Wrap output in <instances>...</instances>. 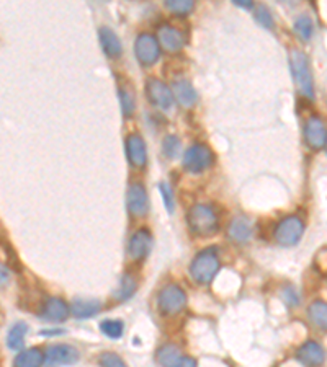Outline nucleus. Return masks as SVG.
<instances>
[{
  "instance_id": "nucleus-36",
  "label": "nucleus",
  "mask_w": 327,
  "mask_h": 367,
  "mask_svg": "<svg viewBox=\"0 0 327 367\" xmlns=\"http://www.w3.org/2000/svg\"><path fill=\"white\" fill-rule=\"evenodd\" d=\"M8 279H10V273H8V268L3 263H0V288L8 284Z\"/></svg>"
},
{
  "instance_id": "nucleus-23",
  "label": "nucleus",
  "mask_w": 327,
  "mask_h": 367,
  "mask_svg": "<svg viewBox=\"0 0 327 367\" xmlns=\"http://www.w3.org/2000/svg\"><path fill=\"white\" fill-rule=\"evenodd\" d=\"M308 315H310V320L315 323L317 328L324 330L327 332V303L322 301L312 302L308 309Z\"/></svg>"
},
{
  "instance_id": "nucleus-2",
  "label": "nucleus",
  "mask_w": 327,
  "mask_h": 367,
  "mask_svg": "<svg viewBox=\"0 0 327 367\" xmlns=\"http://www.w3.org/2000/svg\"><path fill=\"white\" fill-rule=\"evenodd\" d=\"M218 271H220V256H218L216 248H206V250L200 252L190 266V273L200 284L211 283Z\"/></svg>"
},
{
  "instance_id": "nucleus-9",
  "label": "nucleus",
  "mask_w": 327,
  "mask_h": 367,
  "mask_svg": "<svg viewBox=\"0 0 327 367\" xmlns=\"http://www.w3.org/2000/svg\"><path fill=\"white\" fill-rule=\"evenodd\" d=\"M146 93L152 105L161 108V110H170L172 103H174V95H172L170 88L166 84H162L161 80L149 79L146 84Z\"/></svg>"
},
{
  "instance_id": "nucleus-21",
  "label": "nucleus",
  "mask_w": 327,
  "mask_h": 367,
  "mask_svg": "<svg viewBox=\"0 0 327 367\" xmlns=\"http://www.w3.org/2000/svg\"><path fill=\"white\" fill-rule=\"evenodd\" d=\"M44 364V355L38 348L21 351L13 361V367H41Z\"/></svg>"
},
{
  "instance_id": "nucleus-13",
  "label": "nucleus",
  "mask_w": 327,
  "mask_h": 367,
  "mask_svg": "<svg viewBox=\"0 0 327 367\" xmlns=\"http://www.w3.org/2000/svg\"><path fill=\"white\" fill-rule=\"evenodd\" d=\"M304 138H306L308 146H310L311 149H315V151L326 146L327 129L321 117H317V116L310 117V121H308V124H306V129H304Z\"/></svg>"
},
{
  "instance_id": "nucleus-28",
  "label": "nucleus",
  "mask_w": 327,
  "mask_h": 367,
  "mask_svg": "<svg viewBox=\"0 0 327 367\" xmlns=\"http://www.w3.org/2000/svg\"><path fill=\"white\" fill-rule=\"evenodd\" d=\"M120 102H121V111L125 116H131L134 111V97L133 93L128 92L126 88H120Z\"/></svg>"
},
{
  "instance_id": "nucleus-37",
  "label": "nucleus",
  "mask_w": 327,
  "mask_h": 367,
  "mask_svg": "<svg viewBox=\"0 0 327 367\" xmlns=\"http://www.w3.org/2000/svg\"><path fill=\"white\" fill-rule=\"evenodd\" d=\"M236 6H240V7H245V8H251L252 3L251 2H236Z\"/></svg>"
},
{
  "instance_id": "nucleus-10",
  "label": "nucleus",
  "mask_w": 327,
  "mask_h": 367,
  "mask_svg": "<svg viewBox=\"0 0 327 367\" xmlns=\"http://www.w3.org/2000/svg\"><path fill=\"white\" fill-rule=\"evenodd\" d=\"M126 203H128V211L134 217L146 216L149 211V198L146 188H144L141 183L131 185L128 189V199H126Z\"/></svg>"
},
{
  "instance_id": "nucleus-33",
  "label": "nucleus",
  "mask_w": 327,
  "mask_h": 367,
  "mask_svg": "<svg viewBox=\"0 0 327 367\" xmlns=\"http://www.w3.org/2000/svg\"><path fill=\"white\" fill-rule=\"evenodd\" d=\"M256 20L263 26V28H267V30H272V28H274V25H275L274 23V18H272L270 12L267 10L265 7H257Z\"/></svg>"
},
{
  "instance_id": "nucleus-11",
  "label": "nucleus",
  "mask_w": 327,
  "mask_h": 367,
  "mask_svg": "<svg viewBox=\"0 0 327 367\" xmlns=\"http://www.w3.org/2000/svg\"><path fill=\"white\" fill-rule=\"evenodd\" d=\"M152 247V235L146 229H139L138 232L133 234V237L130 240L128 253L133 260L139 261L143 258H146L151 252Z\"/></svg>"
},
{
  "instance_id": "nucleus-27",
  "label": "nucleus",
  "mask_w": 327,
  "mask_h": 367,
  "mask_svg": "<svg viewBox=\"0 0 327 367\" xmlns=\"http://www.w3.org/2000/svg\"><path fill=\"white\" fill-rule=\"evenodd\" d=\"M294 31L301 36L304 41H308L312 36V21L308 15H301L294 21Z\"/></svg>"
},
{
  "instance_id": "nucleus-26",
  "label": "nucleus",
  "mask_w": 327,
  "mask_h": 367,
  "mask_svg": "<svg viewBox=\"0 0 327 367\" xmlns=\"http://www.w3.org/2000/svg\"><path fill=\"white\" fill-rule=\"evenodd\" d=\"M100 330H102L105 337L112 339H118L123 337L125 325H123L120 320H103L102 325H100Z\"/></svg>"
},
{
  "instance_id": "nucleus-32",
  "label": "nucleus",
  "mask_w": 327,
  "mask_h": 367,
  "mask_svg": "<svg viewBox=\"0 0 327 367\" xmlns=\"http://www.w3.org/2000/svg\"><path fill=\"white\" fill-rule=\"evenodd\" d=\"M159 189H161L164 206L167 207V211H169V212H174L175 199H174V193H172L170 187L167 183H161V185H159Z\"/></svg>"
},
{
  "instance_id": "nucleus-38",
  "label": "nucleus",
  "mask_w": 327,
  "mask_h": 367,
  "mask_svg": "<svg viewBox=\"0 0 327 367\" xmlns=\"http://www.w3.org/2000/svg\"><path fill=\"white\" fill-rule=\"evenodd\" d=\"M324 147H326V151H327V139H326V146Z\"/></svg>"
},
{
  "instance_id": "nucleus-12",
  "label": "nucleus",
  "mask_w": 327,
  "mask_h": 367,
  "mask_svg": "<svg viewBox=\"0 0 327 367\" xmlns=\"http://www.w3.org/2000/svg\"><path fill=\"white\" fill-rule=\"evenodd\" d=\"M69 314H71L69 305L59 297H49L48 301H44L39 312L41 319L54 321V323H58V321H64L67 317H69Z\"/></svg>"
},
{
  "instance_id": "nucleus-25",
  "label": "nucleus",
  "mask_w": 327,
  "mask_h": 367,
  "mask_svg": "<svg viewBox=\"0 0 327 367\" xmlns=\"http://www.w3.org/2000/svg\"><path fill=\"white\" fill-rule=\"evenodd\" d=\"M136 288H138V285H136V281L131 278L130 274H125L120 281V285H118L115 297L118 301H126V299H130L136 292Z\"/></svg>"
},
{
  "instance_id": "nucleus-35",
  "label": "nucleus",
  "mask_w": 327,
  "mask_h": 367,
  "mask_svg": "<svg viewBox=\"0 0 327 367\" xmlns=\"http://www.w3.org/2000/svg\"><path fill=\"white\" fill-rule=\"evenodd\" d=\"M172 367H197V361L193 359V357H185V356H182L179 361L175 362L174 366Z\"/></svg>"
},
{
  "instance_id": "nucleus-16",
  "label": "nucleus",
  "mask_w": 327,
  "mask_h": 367,
  "mask_svg": "<svg viewBox=\"0 0 327 367\" xmlns=\"http://www.w3.org/2000/svg\"><path fill=\"white\" fill-rule=\"evenodd\" d=\"M172 95H175L177 102L185 108L192 106L193 103L197 102V92H195L192 84L185 79H179L174 82V85H172Z\"/></svg>"
},
{
  "instance_id": "nucleus-3",
  "label": "nucleus",
  "mask_w": 327,
  "mask_h": 367,
  "mask_svg": "<svg viewBox=\"0 0 327 367\" xmlns=\"http://www.w3.org/2000/svg\"><path fill=\"white\" fill-rule=\"evenodd\" d=\"M290 69H292L293 79L297 82L298 88L301 90V93L304 97L312 98V95H315V85H312V77L306 54L299 51V49H292V51H290Z\"/></svg>"
},
{
  "instance_id": "nucleus-29",
  "label": "nucleus",
  "mask_w": 327,
  "mask_h": 367,
  "mask_svg": "<svg viewBox=\"0 0 327 367\" xmlns=\"http://www.w3.org/2000/svg\"><path fill=\"white\" fill-rule=\"evenodd\" d=\"M162 151L169 158H175L180 151V140L175 135H167L162 142Z\"/></svg>"
},
{
  "instance_id": "nucleus-7",
  "label": "nucleus",
  "mask_w": 327,
  "mask_h": 367,
  "mask_svg": "<svg viewBox=\"0 0 327 367\" xmlns=\"http://www.w3.org/2000/svg\"><path fill=\"white\" fill-rule=\"evenodd\" d=\"M134 54L139 59L141 64L152 66L156 64L159 56H161V48H159V41L152 35L143 33L136 38L134 43Z\"/></svg>"
},
{
  "instance_id": "nucleus-24",
  "label": "nucleus",
  "mask_w": 327,
  "mask_h": 367,
  "mask_svg": "<svg viewBox=\"0 0 327 367\" xmlns=\"http://www.w3.org/2000/svg\"><path fill=\"white\" fill-rule=\"evenodd\" d=\"M182 357V352L174 344H166L157 351V361L164 367H172Z\"/></svg>"
},
{
  "instance_id": "nucleus-17",
  "label": "nucleus",
  "mask_w": 327,
  "mask_h": 367,
  "mask_svg": "<svg viewBox=\"0 0 327 367\" xmlns=\"http://www.w3.org/2000/svg\"><path fill=\"white\" fill-rule=\"evenodd\" d=\"M229 237L234 240V242L239 243H245L249 238L252 237V224L247 217L239 216L231 222L229 230H228Z\"/></svg>"
},
{
  "instance_id": "nucleus-1",
  "label": "nucleus",
  "mask_w": 327,
  "mask_h": 367,
  "mask_svg": "<svg viewBox=\"0 0 327 367\" xmlns=\"http://www.w3.org/2000/svg\"><path fill=\"white\" fill-rule=\"evenodd\" d=\"M188 227L198 237H211L220 229L216 212L206 204H197L188 212Z\"/></svg>"
},
{
  "instance_id": "nucleus-4",
  "label": "nucleus",
  "mask_w": 327,
  "mask_h": 367,
  "mask_svg": "<svg viewBox=\"0 0 327 367\" xmlns=\"http://www.w3.org/2000/svg\"><path fill=\"white\" fill-rule=\"evenodd\" d=\"M304 234V224L298 216H288L275 227V238L281 247H294Z\"/></svg>"
},
{
  "instance_id": "nucleus-19",
  "label": "nucleus",
  "mask_w": 327,
  "mask_h": 367,
  "mask_svg": "<svg viewBox=\"0 0 327 367\" xmlns=\"http://www.w3.org/2000/svg\"><path fill=\"white\" fill-rule=\"evenodd\" d=\"M159 41H161V44L167 51H180L185 44V39L180 31L172 28V26H162L161 31H159Z\"/></svg>"
},
{
  "instance_id": "nucleus-30",
  "label": "nucleus",
  "mask_w": 327,
  "mask_h": 367,
  "mask_svg": "<svg viewBox=\"0 0 327 367\" xmlns=\"http://www.w3.org/2000/svg\"><path fill=\"white\" fill-rule=\"evenodd\" d=\"M98 362L102 367H128L126 362L123 361L120 356L115 355V352H103V355L100 356Z\"/></svg>"
},
{
  "instance_id": "nucleus-22",
  "label": "nucleus",
  "mask_w": 327,
  "mask_h": 367,
  "mask_svg": "<svg viewBox=\"0 0 327 367\" xmlns=\"http://www.w3.org/2000/svg\"><path fill=\"white\" fill-rule=\"evenodd\" d=\"M26 333H28V325H26L25 321H17L7 335V346L15 351L20 350L25 343Z\"/></svg>"
},
{
  "instance_id": "nucleus-15",
  "label": "nucleus",
  "mask_w": 327,
  "mask_h": 367,
  "mask_svg": "<svg viewBox=\"0 0 327 367\" xmlns=\"http://www.w3.org/2000/svg\"><path fill=\"white\" fill-rule=\"evenodd\" d=\"M298 359L303 366L306 367H319L324 362V350L319 343L316 341H306L298 350Z\"/></svg>"
},
{
  "instance_id": "nucleus-14",
  "label": "nucleus",
  "mask_w": 327,
  "mask_h": 367,
  "mask_svg": "<svg viewBox=\"0 0 327 367\" xmlns=\"http://www.w3.org/2000/svg\"><path fill=\"white\" fill-rule=\"evenodd\" d=\"M126 156H128L131 165L138 167V169L146 165L148 151H146V144H144V140L141 139V135L130 134L128 138H126Z\"/></svg>"
},
{
  "instance_id": "nucleus-18",
  "label": "nucleus",
  "mask_w": 327,
  "mask_h": 367,
  "mask_svg": "<svg viewBox=\"0 0 327 367\" xmlns=\"http://www.w3.org/2000/svg\"><path fill=\"white\" fill-rule=\"evenodd\" d=\"M98 38H100V44H102L103 51H105L108 57H120L121 43L115 31L103 26V28H100L98 31Z\"/></svg>"
},
{
  "instance_id": "nucleus-5",
  "label": "nucleus",
  "mask_w": 327,
  "mask_h": 367,
  "mask_svg": "<svg viewBox=\"0 0 327 367\" xmlns=\"http://www.w3.org/2000/svg\"><path fill=\"white\" fill-rule=\"evenodd\" d=\"M159 310L166 315H175L185 309L187 305V296L182 291L179 285L170 284L166 285L157 296Z\"/></svg>"
},
{
  "instance_id": "nucleus-34",
  "label": "nucleus",
  "mask_w": 327,
  "mask_h": 367,
  "mask_svg": "<svg viewBox=\"0 0 327 367\" xmlns=\"http://www.w3.org/2000/svg\"><path fill=\"white\" fill-rule=\"evenodd\" d=\"M281 297H283V301L286 302V305H290V307H297L298 303H299L298 294L292 288H286L285 291H283V294H281Z\"/></svg>"
},
{
  "instance_id": "nucleus-31",
  "label": "nucleus",
  "mask_w": 327,
  "mask_h": 367,
  "mask_svg": "<svg viewBox=\"0 0 327 367\" xmlns=\"http://www.w3.org/2000/svg\"><path fill=\"white\" fill-rule=\"evenodd\" d=\"M166 6L174 13L185 15L193 8V2H190V0H169V2H166Z\"/></svg>"
},
{
  "instance_id": "nucleus-8",
  "label": "nucleus",
  "mask_w": 327,
  "mask_h": 367,
  "mask_svg": "<svg viewBox=\"0 0 327 367\" xmlns=\"http://www.w3.org/2000/svg\"><path fill=\"white\" fill-rule=\"evenodd\" d=\"M79 361V351L71 344H54L49 346L44 355V364L46 367H59L76 364Z\"/></svg>"
},
{
  "instance_id": "nucleus-20",
  "label": "nucleus",
  "mask_w": 327,
  "mask_h": 367,
  "mask_svg": "<svg viewBox=\"0 0 327 367\" xmlns=\"http://www.w3.org/2000/svg\"><path fill=\"white\" fill-rule=\"evenodd\" d=\"M102 305H100L98 301H85V299H77V301L72 302L71 305V314L76 317V319H90V317L97 315Z\"/></svg>"
},
{
  "instance_id": "nucleus-6",
  "label": "nucleus",
  "mask_w": 327,
  "mask_h": 367,
  "mask_svg": "<svg viewBox=\"0 0 327 367\" xmlns=\"http://www.w3.org/2000/svg\"><path fill=\"white\" fill-rule=\"evenodd\" d=\"M213 163V153L203 144H195L185 152L184 167L190 173H202Z\"/></svg>"
}]
</instances>
